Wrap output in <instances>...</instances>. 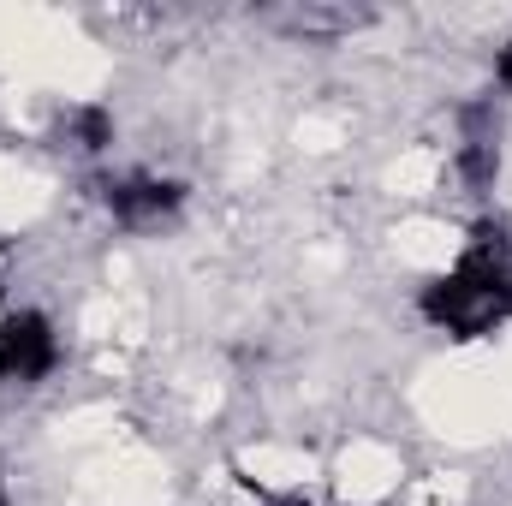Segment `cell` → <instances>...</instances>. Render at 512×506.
<instances>
[{
	"instance_id": "7a4b0ae2",
	"label": "cell",
	"mask_w": 512,
	"mask_h": 506,
	"mask_svg": "<svg viewBox=\"0 0 512 506\" xmlns=\"http://www.w3.org/2000/svg\"><path fill=\"white\" fill-rule=\"evenodd\" d=\"M96 197H102V209H108L114 227H126V233H161V227H173L185 215L191 191H185V179H167V173H149V167H126V173H108L96 185Z\"/></svg>"
},
{
	"instance_id": "5b68a950",
	"label": "cell",
	"mask_w": 512,
	"mask_h": 506,
	"mask_svg": "<svg viewBox=\"0 0 512 506\" xmlns=\"http://www.w3.org/2000/svg\"><path fill=\"white\" fill-rule=\"evenodd\" d=\"M60 137H66V149H78V155H108L114 137H120V120H114L108 102H72V108L60 114Z\"/></svg>"
},
{
	"instance_id": "8992f818",
	"label": "cell",
	"mask_w": 512,
	"mask_h": 506,
	"mask_svg": "<svg viewBox=\"0 0 512 506\" xmlns=\"http://www.w3.org/2000/svg\"><path fill=\"white\" fill-rule=\"evenodd\" d=\"M495 90H501V96H512V42L495 54Z\"/></svg>"
},
{
	"instance_id": "3957f363",
	"label": "cell",
	"mask_w": 512,
	"mask_h": 506,
	"mask_svg": "<svg viewBox=\"0 0 512 506\" xmlns=\"http://www.w3.org/2000/svg\"><path fill=\"white\" fill-rule=\"evenodd\" d=\"M453 173L465 191L489 197L501 179V102L489 96H465L453 108Z\"/></svg>"
},
{
	"instance_id": "6da1fadb",
	"label": "cell",
	"mask_w": 512,
	"mask_h": 506,
	"mask_svg": "<svg viewBox=\"0 0 512 506\" xmlns=\"http://www.w3.org/2000/svg\"><path fill=\"white\" fill-rule=\"evenodd\" d=\"M417 316L447 340H489L512 322V221L477 215L465 251L417 292Z\"/></svg>"
},
{
	"instance_id": "52a82bcc",
	"label": "cell",
	"mask_w": 512,
	"mask_h": 506,
	"mask_svg": "<svg viewBox=\"0 0 512 506\" xmlns=\"http://www.w3.org/2000/svg\"><path fill=\"white\" fill-rule=\"evenodd\" d=\"M0 506H6V471H0Z\"/></svg>"
},
{
	"instance_id": "277c9868",
	"label": "cell",
	"mask_w": 512,
	"mask_h": 506,
	"mask_svg": "<svg viewBox=\"0 0 512 506\" xmlns=\"http://www.w3.org/2000/svg\"><path fill=\"white\" fill-rule=\"evenodd\" d=\"M60 370V328L48 310H6L0 316V381L36 387Z\"/></svg>"
}]
</instances>
